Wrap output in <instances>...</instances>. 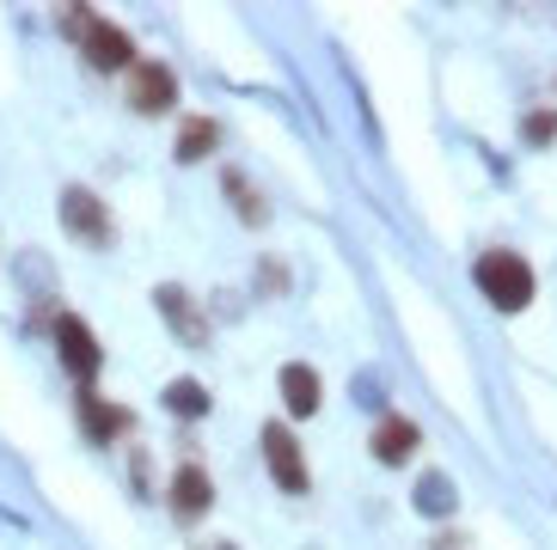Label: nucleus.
Wrapping results in <instances>:
<instances>
[{
	"label": "nucleus",
	"instance_id": "obj_1",
	"mask_svg": "<svg viewBox=\"0 0 557 550\" xmlns=\"http://www.w3.org/2000/svg\"><path fill=\"white\" fill-rule=\"evenodd\" d=\"M472 275H478V288H484V300H491L496 312H527L533 293H540L527 258H515V251H484V258L472 263Z\"/></svg>",
	"mask_w": 557,
	"mask_h": 550
},
{
	"label": "nucleus",
	"instance_id": "obj_2",
	"mask_svg": "<svg viewBox=\"0 0 557 550\" xmlns=\"http://www.w3.org/2000/svg\"><path fill=\"white\" fill-rule=\"evenodd\" d=\"M55 355H62V367L81 379V386H92V373L104 367V349H99V330L81 318V312H62L55 318Z\"/></svg>",
	"mask_w": 557,
	"mask_h": 550
},
{
	"label": "nucleus",
	"instance_id": "obj_3",
	"mask_svg": "<svg viewBox=\"0 0 557 550\" xmlns=\"http://www.w3.org/2000/svg\"><path fill=\"white\" fill-rule=\"evenodd\" d=\"M81 55L99 67V74H129V67L141 62V55H135V37L123 32V25H111V18H92V25H86Z\"/></svg>",
	"mask_w": 557,
	"mask_h": 550
},
{
	"label": "nucleus",
	"instance_id": "obj_4",
	"mask_svg": "<svg viewBox=\"0 0 557 550\" xmlns=\"http://www.w3.org/2000/svg\"><path fill=\"white\" fill-rule=\"evenodd\" d=\"M263 465H270V477H276L288 496H307V459H300V440L282 428V422H263Z\"/></svg>",
	"mask_w": 557,
	"mask_h": 550
},
{
	"label": "nucleus",
	"instance_id": "obj_5",
	"mask_svg": "<svg viewBox=\"0 0 557 550\" xmlns=\"http://www.w3.org/2000/svg\"><path fill=\"white\" fill-rule=\"evenodd\" d=\"M62 227L86 245H111V214H104V202L86 184H67L62 190Z\"/></svg>",
	"mask_w": 557,
	"mask_h": 550
},
{
	"label": "nucleus",
	"instance_id": "obj_6",
	"mask_svg": "<svg viewBox=\"0 0 557 550\" xmlns=\"http://www.w3.org/2000/svg\"><path fill=\"white\" fill-rule=\"evenodd\" d=\"M178 104V80H172V67L165 62H135L129 67V111L141 116H160Z\"/></svg>",
	"mask_w": 557,
	"mask_h": 550
},
{
	"label": "nucleus",
	"instance_id": "obj_7",
	"mask_svg": "<svg viewBox=\"0 0 557 550\" xmlns=\"http://www.w3.org/2000/svg\"><path fill=\"white\" fill-rule=\"evenodd\" d=\"M165 508H172V520H202L214 508V484H209V471L202 465H178L172 471V484H165Z\"/></svg>",
	"mask_w": 557,
	"mask_h": 550
},
{
	"label": "nucleus",
	"instance_id": "obj_8",
	"mask_svg": "<svg viewBox=\"0 0 557 550\" xmlns=\"http://www.w3.org/2000/svg\"><path fill=\"white\" fill-rule=\"evenodd\" d=\"M153 307H160V318L172 324V337H184L190 349H202V342H209V318H202V307L178 288V282H165V288L153 293Z\"/></svg>",
	"mask_w": 557,
	"mask_h": 550
},
{
	"label": "nucleus",
	"instance_id": "obj_9",
	"mask_svg": "<svg viewBox=\"0 0 557 550\" xmlns=\"http://www.w3.org/2000/svg\"><path fill=\"white\" fill-rule=\"evenodd\" d=\"M81 422H86V435L92 440H123L135 428V416L123 404H111L104 391H92V386H81Z\"/></svg>",
	"mask_w": 557,
	"mask_h": 550
},
{
	"label": "nucleus",
	"instance_id": "obj_10",
	"mask_svg": "<svg viewBox=\"0 0 557 550\" xmlns=\"http://www.w3.org/2000/svg\"><path fill=\"white\" fill-rule=\"evenodd\" d=\"M368 447H374L380 465H405V459L423 447V435H417V422H405V416H380V422H374V440H368Z\"/></svg>",
	"mask_w": 557,
	"mask_h": 550
},
{
	"label": "nucleus",
	"instance_id": "obj_11",
	"mask_svg": "<svg viewBox=\"0 0 557 550\" xmlns=\"http://www.w3.org/2000/svg\"><path fill=\"white\" fill-rule=\"evenodd\" d=\"M282 404H288V416H312L319 410V373L307 361H288L282 367Z\"/></svg>",
	"mask_w": 557,
	"mask_h": 550
},
{
	"label": "nucleus",
	"instance_id": "obj_12",
	"mask_svg": "<svg viewBox=\"0 0 557 550\" xmlns=\"http://www.w3.org/2000/svg\"><path fill=\"white\" fill-rule=\"evenodd\" d=\"M214 147H221V123H214V116H184V123H178V160L184 165L209 160Z\"/></svg>",
	"mask_w": 557,
	"mask_h": 550
},
{
	"label": "nucleus",
	"instance_id": "obj_13",
	"mask_svg": "<svg viewBox=\"0 0 557 550\" xmlns=\"http://www.w3.org/2000/svg\"><path fill=\"white\" fill-rule=\"evenodd\" d=\"M221 190H227V202L239 209V221H246V227H263V221H270V202L251 190L246 172H227V178H221Z\"/></svg>",
	"mask_w": 557,
	"mask_h": 550
},
{
	"label": "nucleus",
	"instance_id": "obj_14",
	"mask_svg": "<svg viewBox=\"0 0 557 550\" xmlns=\"http://www.w3.org/2000/svg\"><path fill=\"white\" fill-rule=\"evenodd\" d=\"M165 410H172V416H209V386L172 379V386H165Z\"/></svg>",
	"mask_w": 557,
	"mask_h": 550
},
{
	"label": "nucleus",
	"instance_id": "obj_15",
	"mask_svg": "<svg viewBox=\"0 0 557 550\" xmlns=\"http://www.w3.org/2000/svg\"><path fill=\"white\" fill-rule=\"evenodd\" d=\"M447 502H454V496H447V477H423V484H417V508H423V514L429 508H447Z\"/></svg>",
	"mask_w": 557,
	"mask_h": 550
},
{
	"label": "nucleus",
	"instance_id": "obj_16",
	"mask_svg": "<svg viewBox=\"0 0 557 550\" xmlns=\"http://www.w3.org/2000/svg\"><path fill=\"white\" fill-rule=\"evenodd\" d=\"M258 288H263V293H282V288H288V270H282L276 258H263V270H258Z\"/></svg>",
	"mask_w": 557,
	"mask_h": 550
},
{
	"label": "nucleus",
	"instance_id": "obj_17",
	"mask_svg": "<svg viewBox=\"0 0 557 550\" xmlns=\"http://www.w3.org/2000/svg\"><path fill=\"white\" fill-rule=\"evenodd\" d=\"M527 135H533V141H552V135H557V116H552V111H533V116H527Z\"/></svg>",
	"mask_w": 557,
	"mask_h": 550
},
{
	"label": "nucleus",
	"instance_id": "obj_18",
	"mask_svg": "<svg viewBox=\"0 0 557 550\" xmlns=\"http://www.w3.org/2000/svg\"><path fill=\"white\" fill-rule=\"evenodd\" d=\"M221 550H233V545H221Z\"/></svg>",
	"mask_w": 557,
	"mask_h": 550
}]
</instances>
